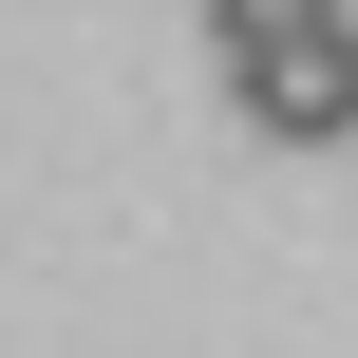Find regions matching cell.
<instances>
[{
  "label": "cell",
  "instance_id": "1",
  "mask_svg": "<svg viewBox=\"0 0 358 358\" xmlns=\"http://www.w3.org/2000/svg\"><path fill=\"white\" fill-rule=\"evenodd\" d=\"M227 94H245V132H264V151H340V132H358V19L227 57Z\"/></svg>",
  "mask_w": 358,
  "mask_h": 358
},
{
  "label": "cell",
  "instance_id": "2",
  "mask_svg": "<svg viewBox=\"0 0 358 358\" xmlns=\"http://www.w3.org/2000/svg\"><path fill=\"white\" fill-rule=\"evenodd\" d=\"M321 19H340V0H208V38H227V57H264V38H321Z\"/></svg>",
  "mask_w": 358,
  "mask_h": 358
}]
</instances>
